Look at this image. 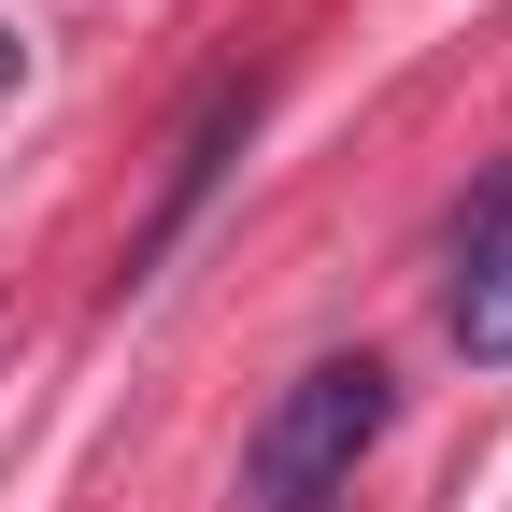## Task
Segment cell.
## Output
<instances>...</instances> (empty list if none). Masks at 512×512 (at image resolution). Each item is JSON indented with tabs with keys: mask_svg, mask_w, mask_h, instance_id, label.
<instances>
[{
	"mask_svg": "<svg viewBox=\"0 0 512 512\" xmlns=\"http://www.w3.org/2000/svg\"><path fill=\"white\" fill-rule=\"evenodd\" d=\"M384 441V356H313L242 441V512H328Z\"/></svg>",
	"mask_w": 512,
	"mask_h": 512,
	"instance_id": "obj_1",
	"label": "cell"
},
{
	"mask_svg": "<svg viewBox=\"0 0 512 512\" xmlns=\"http://www.w3.org/2000/svg\"><path fill=\"white\" fill-rule=\"evenodd\" d=\"M498 228H512V171L484 185V200H456V256H498Z\"/></svg>",
	"mask_w": 512,
	"mask_h": 512,
	"instance_id": "obj_4",
	"label": "cell"
},
{
	"mask_svg": "<svg viewBox=\"0 0 512 512\" xmlns=\"http://www.w3.org/2000/svg\"><path fill=\"white\" fill-rule=\"evenodd\" d=\"M456 342H470V356H512V242L456 271Z\"/></svg>",
	"mask_w": 512,
	"mask_h": 512,
	"instance_id": "obj_3",
	"label": "cell"
},
{
	"mask_svg": "<svg viewBox=\"0 0 512 512\" xmlns=\"http://www.w3.org/2000/svg\"><path fill=\"white\" fill-rule=\"evenodd\" d=\"M242 128H256V86H200V114H185V157H171V185H157V228H143V256H157L185 214L214 200V171H228V143H242Z\"/></svg>",
	"mask_w": 512,
	"mask_h": 512,
	"instance_id": "obj_2",
	"label": "cell"
},
{
	"mask_svg": "<svg viewBox=\"0 0 512 512\" xmlns=\"http://www.w3.org/2000/svg\"><path fill=\"white\" fill-rule=\"evenodd\" d=\"M15 72H29V43H15V29H0V86H15Z\"/></svg>",
	"mask_w": 512,
	"mask_h": 512,
	"instance_id": "obj_5",
	"label": "cell"
}]
</instances>
